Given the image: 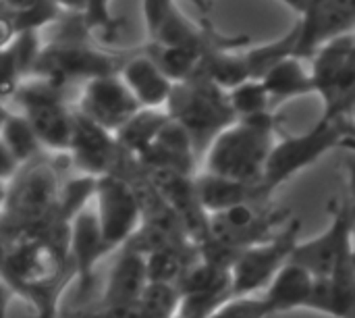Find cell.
<instances>
[{
    "label": "cell",
    "instance_id": "cell-1",
    "mask_svg": "<svg viewBox=\"0 0 355 318\" xmlns=\"http://www.w3.org/2000/svg\"><path fill=\"white\" fill-rule=\"evenodd\" d=\"M69 227L56 221L40 235L8 244L0 265V275L15 296L33 308L35 318H60V298L75 279V267L69 256Z\"/></svg>",
    "mask_w": 355,
    "mask_h": 318
},
{
    "label": "cell",
    "instance_id": "cell-2",
    "mask_svg": "<svg viewBox=\"0 0 355 318\" xmlns=\"http://www.w3.org/2000/svg\"><path fill=\"white\" fill-rule=\"evenodd\" d=\"M279 127L281 117L275 110L237 119L206 150V173L243 183H262Z\"/></svg>",
    "mask_w": 355,
    "mask_h": 318
},
{
    "label": "cell",
    "instance_id": "cell-3",
    "mask_svg": "<svg viewBox=\"0 0 355 318\" xmlns=\"http://www.w3.org/2000/svg\"><path fill=\"white\" fill-rule=\"evenodd\" d=\"M164 108L171 119L189 133L198 158H202L210 144L237 121L229 94L200 73L175 83Z\"/></svg>",
    "mask_w": 355,
    "mask_h": 318
},
{
    "label": "cell",
    "instance_id": "cell-4",
    "mask_svg": "<svg viewBox=\"0 0 355 318\" xmlns=\"http://www.w3.org/2000/svg\"><path fill=\"white\" fill-rule=\"evenodd\" d=\"M355 146V123L352 117L318 119L306 133L285 135L277 140L264 169V187L272 194L293 175L312 167L333 148Z\"/></svg>",
    "mask_w": 355,
    "mask_h": 318
},
{
    "label": "cell",
    "instance_id": "cell-5",
    "mask_svg": "<svg viewBox=\"0 0 355 318\" xmlns=\"http://www.w3.org/2000/svg\"><path fill=\"white\" fill-rule=\"evenodd\" d=\"M289 221L287 212L272 208L268 202L241 204L210 215L206 242L239 254L245 248L272 240Z\"/></svg>",
    "mask_w": 355,
    "mask_h": 318
},
{
    "label": "cell",
    "instance_id": "cell-6",
    "mask_svg": "<svg viewBox=\"0 0 355 318\" xmlns=\"http://www.w3.org/2000/svg\"><path fill=\"white\" fill-rule=\"evenodd\" d=\"M331 223L320 235L297 242L291 260L308 269L314 277H329L355 252V202L333 200L329 204Z\"/></svg>",
    "mask_w": 355,
    "mask_h": 318
},
{
    "label": "cell",
    "instance_id": "cell-7",
    "mask_svg": "<svg viewBox=\"0 0 355 318\" xmlns=\"http://www.w3.org/2000/svg\"><path fill=\"white\" fill-rule=\"evenodd\" d=\"M96 217L106 246L114 252L123 248L141 225V204L127 173H108L96 183Z\"/></svg>",
    "mask_w": 355,
    "mask_h": 318
},
{
    "label": "cell",
    "instance_id": "cell-8",
    "mask_svg": "<svg viewBox=\"0 0 355 318\" xmlns=\"http://www.w3.org/2000/svg\"><path fill=\"white\" fill-rule=\"evenodd\" d=\"M300 221H289L272 240L245 248L231 267L233 296H250L264 292L277 273L291 260L297 246Z\"/></svg>",
    "mask_w": 355,
    "mask_h": 318
},
{
    "label": "cell",
    "instance_id": "cell-9",
    "mask_svg": "<svg viewBox=\"0 0 355 318\" xmlns=\"http://www.w3.org/2000/svg\"><path fill=\"white\" fill-rule=\"evenodd\" d=\"M121 60L112 54L100 52L79 42H58L44 48L31 75L46 77L58 85H67L71 79H94L119 73Z\"/></svg>",
    "mask_w": 355,
    "mask_h": 318
},
{
    "label": "cell",
    "instance_id": "cell-10",
    "mask_svg": "<svg viewBox=\"0 0 355 318\" xmlns=\"http://www.w3.org/2000/svg\"><path fill=\"white\" fill-rule=\"evenodd\" d=\"M69 156L79 173L102 177L116 173L127 154L121 150L112 131L73 108V137Z\"/></svg>",
    "mask_w": 355,
    "mask_h": 318
},
{
    "label": "cell",
    "instance_id": "cell-11",
    "mask_svg": "<svg viewBox=\"0 0 355 318\" xmlns=\"http://www.w3.org/2000/svg\"><path fill=\"white\" fill-rule=\"evenodd\" d=\"M139 108L141 104L125 85L119 73L85 81L77 102L79 112H83L85 117H89L112 133L121 129Z\"/></svg>",
    "mask_w": 355,
    "mask_h": 318
},
{
    "label": "cell",
    "instance_id": "cell-12",
    "mask_svg": "<svg viewBox=\"0 0 355 318\" xmlns=\"http://www.w3.org/2000/svg\"><path fill=\"white\" fill-rule=\"evenodd\" d=\"M295 56H312L322 44L355 29V0H306L300 12Z\"/></svg>",
    "mask_w": 355,
    "mask_h": 318
},
{
    "label": "cell",
    "instance_id": "cell-13",
    "mask_svg": "<svg viewBox=\"0 0 355 318\" xmlns=\"http://www.w3.org/2000/svg\"><path fill=\"white\" fill-rule=\"evenodd\" d=\"M141 171L150 179V183L158 190V194L164 198V202L173 208V212L179 217L189 240L196 246H202L208 240L210 215L204 210L200 202L196 190V177L173 173V171H158V169H141Z\"/></svg>",
    "mask_w": 355,
    "mask_h": 318
},
{
    "label": "cell",
    "instance_id": "cell-14",
    "mask_svg": "<svg viewBox=\"0 0 355 318\" xmlns=\"http://www.w3.org/2000/svg\"><path fill=\"white\" fill-rule=\"evenodd\" d=\"M112 250L106 246L102 237V229L94 208H83L69 227V256L75 267V279L79 281V292L85 296L96 277L98 262L110 254ZM79 294V296H81Z\"/></svg>",
    "mask_w": 355,
    "mask_h": 318
},
{
    "label": "cell",
    "instance_id": "cell-15",
    "mask_svg": "<svg viewBox=\"0 0 355 318\" xmlns=\"http://www.w3.org/2000/svg\"><path fill=\"white\" fill-rule=\"evenodd\" d=\"M135 162L141 169L173 171V173L196 177L198 154L189 133L177 121L171 119L164 125V129L158 133L154 144Z\"/></svg>",
    "mask_w": 355,
    "mask_h": 318
},
{
    "label": "cell",
    "instance_id": "cell-16",
    "mask_svg": "<svg viewBox=\"0 0 355 318\" xmlns=\"http://www.w3.org/2000/svg\"><path fill=\"white\" fill-rule=\"evenodd\" d=\"M148 279V262L146 254L123 246L102 292L98 306H133L139 302Z\"/></svg>",
    "mask_w": 355,
    "mask_h": 318
},
{
    "label": "cell",
    "instance_id": "cell-17",
    "mask_svg": "<svg viewBox=\"0 0 355 318\" xmlns=\"http://www.w3.org/2000/svg\"><path fill=\"white\" fill-rule=\"evenodd\" d=\"M308 310L333 318H355V252L329 277H316Z\"/></svg>",
    "mask_w": 355,
    "mask_h": 318
},
{
    "label": "cell",
    "instance_id": "cell-18",
    "mask_svg": "<svg viewBox=\"0 0 355 318\" xmlns=\"http://www.w3.org/2000/svg\"><path fill=\"white\" fill-rule=\"evenodd\" d=\"M119 75L131 90V94L137 98L141 108L166 106L175 83L160 71V67L146 52L123 60Z\"/></svg>",
    "mask_w": 355,
    "mask_h": 318
},
{
    "label": "cell",
    "instance_id": "cell-19",
    "mask_svg": "<svg viewBox=\"0 0 355 318\" xmlns=\"http://www.w3.org/2000/svg\"><path fill=\"white\" fill-rule=\"evenodd\" d=\"M196 190L208 215L229 210L241 204L268 202L270 198V192L262 183H243V181L218 177L206 171L202 175H196Z\"/></svg>",
    "mask_w": 355,
    "mask_h": 318
},
{
    "label": "cell",
    "instance_id": "cell-20",
    "mask_svg": "<svg viewBox=\"0 0 355 318\" xmlns=\"http://www.w3.org/2000/svg\"><path fill=\"white\" fill-rule=\"evenodd\" d=\"M316 277L304 269L302 265L289 260L270 285L264 290V298L268 300L275 315L291 312V310H308L312 294H314Z\"/></svg>",
    "mask_w": 355,
    "mask_h": 318
},
{
    "label": "cell",
    "instance_id": "cell-21",
    "mask_svg": "<svg viewBox=\"0 0 355 318\" xmlns=\"http://www.w3.org/2000/svg\"><path fill=\"white\" fill-rule=\"evenodd\" d=\"M19 112L29 119L42 148L58 154H69L73 137V108H69L64 100L40 104Z\"/></svg>",
    "mask_w": 355,
    "mask_h": 318
},
{
    "label": "cell",
    "instance_id": "cell-22",
    "mask_svg": "<svg viewBox=\"0 0 355 318\" xmlns=\"http://www.w3.org/2000/svg\"><path fill=\"white\" fill-rule=\"evenodd\" d=\"M260 79L270 94L272 106H277L279 102L291 100V98L314 94L312 73H306L302 58L295 54L272 65Z\"/></svg>",
    "mask_w": 355,
    "mask_h": 318
},
{
    "label": "cell",
    "instance_id": "cell-23",
    "mask_svg": "<svg viewBox=\"0 0 355 318\" xmlns=\"http://www.w3.org/2000/svg\"><path fill=\"white\" fill-rule=\"evenodd\" d=\"M168 121L171 115L166 108H139L121 129L114 131V137L121 150L137 160L154 144Z\"/></svg>",
    "mask_w": 355,
    "mask_h": 318
},
{
    "label": "cell",
    "instance_id": "cell-24",
    "mask_svg": "<svg viewBox=\"0 0 355 318\" xmlns=\"http://www.w3.org/2000/svg\"><path fill=\"white\" fill-rule=\"evenodd\" d=\"M196 73H200L202 77L210 79L212 83H216L225 92H229V90L237 87L239 83L252 79L250 67L245 62V56L243 54L241 56L231 54L225 48L206 50Z\"/></svg>",
    "mask_w": 355,
    "mask_h": 318
},
{
    "label": "cell",
    "instance_id": "cell-25",
    "mask_svg": "<svg viewBox=\"0 0 355 318\" xmlns=\"http://www.w3.org/2000/svg\"><path fill=\"white\" fill-rule=\"evenodd\" d=\"M146 54L160 67V71L173 81L181 83L196 75L200 60L204 56V50L189 48V46H164L150 42L146 48Z\"/></svg>",
    "mask_w": 355,
    "mask_h": 318
},
{
    "label": "cell",
    "instance_id": "cell-26",
    "mask_svg": "<svg viewBox=\"0 0 355 318\" xmlns=\"http://www.w3.org/2000/svg\"><path fill=\"white\" fill-rule=\"evenodd\" d=\"M322 98V119L349 117L355 104V44L347 54L335 81L320 94Z\"/></svg>",
    "mask_w": 355,
    "mask_h": 318
},
{
    "label": "cell",
    "instance_id": "cell-27",
    "mask_svg": "<svg viewBox=\"0 0 355 318\" xmlns=\"http://www.w3.org/2000/svg\"><path fill=\"white\" fill-rule=\"evenodd\" d=\"M0 140L10 148L21 167L33 162L42 154V144L23 112H8L0 123Z\"/></svg>",
    "mask_w": 355,
    "mask_h": 318
},
{
    "label": "cell",
    "instance_id": "cell-28",
    "mask_svg": "<svg viewBox=\"0 0 355 318\" xmlns=\"http://www.w3.org/2000/svg\"><path fill=\"white\" fill-rule=\"evenodd\" d=\"M297 37H300V23H295V27L289 33H285L283 37H279L277 42L258 46V48L250 50L248 54H243L245 62L250 67L252 79H260L272 65H277L279 60H283L287 56H293L295 48H297Z\"/></svg>",
    "mask_w": 355,
    "mask_h": 318
},
{
    "label": "cell",
    "instance_id": "cell-29",
    "mask_svg": "<svg viewBox=\"0 0 355 318\" xmlns=\"http://www.w3.org/2000/svg\"><path fill=\"white\" fill-rule=\"evenodd\" d=\"M137 306L144 318H175L181 306V292L175 283L150 281Z\"/></svg>",
    "mask_w": 355,
    "mask_h": 318
},
{
    "label": "cell",
    "instance_id": "cell-30",
    "mask_svg": "<svg viewBox=\"0 0 355 318\" xmlns=\"http://www.w3.org/2000/svg\"><path fill=\"white\" fill-rule=\"evenodd\" d=\"M96 183H98V177L83 175V173H79L77 177L62 183L60 198H58V219L62 223L71 225V221L83 208H87V202L96 194Z\"/></svg>",
    "mask_w": 355,
    "mask_h": 318
},
{
    "label": "cell",
    "instance_id": "cell-31",
    "mask_svg": "<svg viewBox=\"0 0 355 318\" xmlns=\"http://www.w3.org/2000/svg\"><path fill=\"white\" fill-rule=\"evenodd\" d=\"M227 94H229V102H231L237 119L272 110V100H270L268 90L264 87L262 79H248V81L239 83L237 87L229 90Z\"/></svg>",
    "mask_w": 355,
    "mask_h": 318
},
{
    "label": "cell",
    "instance_id": "cell-32",
    "mask_svg": "<svg viewBox=\"0 0 355 318\" xmlns=\"http://www.w3.org/2000/svg\"><path fill=\"white\" fill-rule=\"evenodd\" d=\"M12 56H15V62L25 77H29L44 52V46H42V40H40V29H25V31H17L15 37L10 40L8 44Z\"/></svg>",
    "mask_w": 355,
    "mask_h": 318
},
{
    "label": "cell",
    "instance_id": "cell-33",
    "mask_svg": "<svg viewBox=\"0 0 355 318\" xmlns=\"http://www.w3.org/2000/svg\"><path fill=\"white\" fill-rule=\"evenodd\" d=\"M275 315L268 300L262 296H233L208 318H270Z\"/></svg>",
    "mask_w": 355,
    "mask_h": 318
},
{
    "label": "cell",
    "instance_id": "cell-34",
    "mask_svg": "<svg viewBox=\"0 0 355 318\" xmlns=\"http://www.w3.org/2000/svg\"><path fill=\"white\" fill-rule=\"evenodd\" d=\"M12 17L15 31H25V29H42L48 23L56 21L60 15V8L52 0H37L29 4L27 8L21 10H8Z\"/></svg>",
    "mask_w": 355,
    "mask_h": 318
},
{
    "label": "cell",
    "instance_id": "cell-35",
    "mask_svg": "<svg viewBox=\"0 0 355 318\" xmlns=\"http://www.w3.org/2000/svg\"><path fill=\"white\" fill-rule=\"evenodd\" d=\"M112 0H87L85 12H83V27L87 31H102L104 37H108L116 29V19L110 12Z\"/></svg>",
    "mask_w": 355,
    "mask_h": 318
},
{
    "label": "cell",
    "instance_id": "cell-36",
    "mask_svg": "<svg viewBox=\"0 0 355 318\" xmlns=\"http://www.w3.org/2000/svg\"><path fill=\"white\" fill-rule=\"evenodd\" d=\"M23 81V75L15 62V56L8 46L0 48V100H8L15 96L19 83Z\"/></svg>",
    "mask_w": 355,
    "mask_h": 318
},
{
    "label": "cell",
    "instance_id": "cell-37",
    "mask_svg": "<svg viewBox=\"0 0 355 318\" xmlns=\"http://www.w3.org/2000/svg\"><path fill=\"white\" fill-rule=\"evenodd\" d=\"M175 6H177L175 0H144L141 2L144 21H146V29L150 37L156 35V31L160 29V25L164 23V19L171 15Z\"/></svg>",
    "mask_w": 355,
    "mask_h": 318
},
{
    "label": "cell",
    "instance_id": "cell-38",
    "mask_svg": "<svg viewBox=\"0 0 355 318\" xmlns=\"http://www.w3.org/2000/svg\"><path fill=\"white\" fill-rule=\"evenodd\" d=\"M73 318H144L139 306H96L87 312H77Z\"/></svg>",
    "mask_w": 355,
    "mask_h": 318
},
{
    "label": "cell",
    "instance_id": "cell-39",
    "mask_svg": "<svg viewBox=\"0 0 355 318\" xmlns=\"http://www.w3.org/2000/svg\"><path fill=\"white\" fill-rule=\"evenodd\" d=\"M23 167H21V162L17 160V156L10 152V148L0 140V181H4V183H10L17 175H19V171H21Z\"/></svg>",
    "mask_w": 355,
    "mask_h": 318
},
{
    "label": "cell",
    "instance_id": "cell-40",
    "mask_svg": "<svg viewBox=\"0 0 355 318\" xmlns=\"http://www.w3.org/2000/svg\"><path fill=\"white\" fill-rule=\"evenodd\" d=\"M343 169H345V175H347L349 200L355 202V146L343 148Z\"/></svg>",
    "mask_w": 355,
    "mask_h": 318
},
{
    "label": "cell",
    "instance_id": "cell-41",
    "mask_svg": "<svg viewBox=\"0 0 355 318\" xmlns=\"http://www.w3.org/2000/svg\"><path fill=\"white\" fill-rule=\"evenodd\" d=\"M15 25H12V17H10V12H6V15H0V48H4V46H8L10 44V40L15 37Z\"/></svg>",
    "mask_w": 355,
    "mask_h": 318
},
{
    "label": "cell",
    "instance_id": "cell-42",
    "mask_svg": "<svg viewBox=\"0 0 355 318\" xmlns=\"http://www.w3.org/2000/svg\"><path fill=\"white\" fill-rule=\"evenodd\" d=\"M12 298H15V292L10 290L6 279L0 275V318H8V308H10Z\"/></svg>",
    "mask_w": 355,
    "mask_h": 318
},
{
    "label": "cell",
    "instance_id": "cell-43",
    "mask_svg": "<svg viewBox=\"0 0 355 318\" xmlns=\"http://www.w3.org/2000/svg\"><path fill=\"white\" fill-rule=\"evenodd\" d=\"M52 2L60 8V12L67 10V12H77L81 17H83L85 6H87V0H52Z\"/></svg>",
    "mask_w": 355,
    "mask_h": 318
},
{
    "label": "cell",
    "instance_id": "cell-44",
    "mask_svg": "<svg viewBox=\"0 0 355 318\" xmlns=\"http://www.w3.org/2000/svg\"><path fill=\"white\" fill-rule=\"evenodd\" d=\"M283 4H287V6H291L293 10H297V12H302L304 10V6H306V0H281Z\"/></svg>",
    "mask_w": 355,
    "mask_h": 318
},
{
    "label": "cell",
    "instance_id": "cell-45",
    "mask_svg": "<svg viewBox=\"0 0 355 318\" xmlns=\"http://www.w3.org/2000/svg\"><path fill=\"white\" fill-rule=\"evenodd\" d=\"M6 196H8V183L0 181V210H2V206L6 202Z\"/></svg>",
    "mask_w": 355,
    "mask_h": 318
},
{
    "label": "cell",
    "instance_id": "cell-46",
    "mask_svg": "<svg viewBox=\"0 0 355 318\" xmlns=\"http://www.w3.org/2000/svg\"><path fill=\"white\" fill-rule=\"evenodd\" d=\"M193 2H196L204 12H206V10H208V6H210V0H193Z\"/></svg>",
    "mask_w": 355,
    "mask_h": 318
},
{
    "label": "cell",
    "instance_id": "cell-47",
    "mask_svg": "<svg viewBox=\"0 0 355 318\" xmlns=\"http://www.w3.org/2000/svg\"><path fill=\"white\" fill-rule=\"evenodd\" d=\"M8 112H10V110H8V108L4 106V102L0 100V121H2V119H4V117L8 115Z\"/></svg>",
    "mask_w": 355,
    "mask_h": 318
},
{
    "label": "cell",
    "instance_id": "cell-48",
    "mask_svg": "<svg viewBox=\"0 0 355 318\" xmlns=\"http://www.w3.org/2000/svg\"><path fill=\"white\" fill-rule=\"evenodd\" d=\"M349 117L354 119V123H355V104H354V108H352V112H349Z\"/></svg>",
    "mask_w": 355,
    "mask_h": 318
},
{
    "label": "cell",
    "instance_id": "cell-49",
    "mask_svg": "<svg viewBox=\"0 0 355 318\" xmlns=\"http://www.w3.org/2000/svg\"><path fill=\"white\" fill-rule=\"evenodd\" d=\"M0 123H2V121H0Z\"/></svg>",
    "mask_w": 355,
    "mask_h": 318
},
{
    "label": "cell",
    "instance_id": "cell-50",
    "mask_svg": "<svg viewBox=\"0 0 355 318\" xmlns=\"http://www.w3.org/2000/svg\"><path fill=\"white\" fill-rule=\"evenodd\" d=\"M71 318H73V317H71Z\"/></svg>",
    "mask_w": 355,
    "mask_h": 318
}]
</instances>
